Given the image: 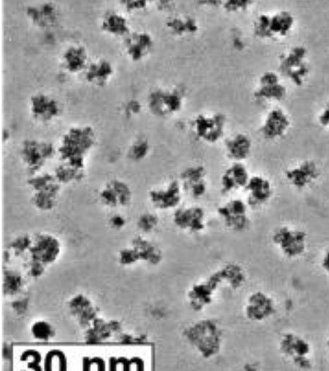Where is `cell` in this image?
<instances>
[{"instance_id": "cell-27", "label": "cell", "mask_w": 329, "mask_h": 371, "mask_svg": "<svg viewBox=\"0 0 329 371\" xmlns=\"http://www.w3.org/2000/svg\"><path fill=\"white\" fill-rule=\"evenodd\" d=\"M61 61L66 72L71 74L83 72L89 63L88 50L83 45H71L63 52Z\"/></svg>"}, {"instance_id": "cell-16", "label": "cell", "mask_w": 329, "mask_h": 371, "mask_svg": "<svg viewBox=\"0 0 329 371\" xmlns=\"http://www.w3.org/2000/svg\"><path fill=\"white\" fill-rule=\"evenodd\" d=\"M291 124L289 114L283 109L275 107L264 115L259 126V133L266 141H277L288 133Z\"/></svg>"}, {"instance_id": "cell-26", "label": "cell", "mask_w": 329, "mask_h": 371, "mask_svg": "<svg viewBox=\"0 0 329 371\" xmlns=\"http://www.w3.org/2000/svg\"><path fill=\"white\" fill-rule=\"evenodd\" d=\"M85 81L95 87H104L114 73L110 61L104 58L97 59L88 63L83 71Z\"/></svg>"}, {"instance_id": "cell-7", "label": "cell", "mask_w": 329, "mask_h": 371, "mask_svg": "<svg viewBox=\"0 0 329 371\" xmlns=\"http://www.w3.org/2000/svg\"><path fill=\"white\" fill-rule=\"evenodd\" d=\"M227 118L221 112H201L191 121V130L200 142L214 145L224 140Z\"/></svg>"}, {"instance_id": "cell-23", "label": "cell", "mask_w": 329, "mask_h": 371, "mask_svg": "<svg viewBox=\"0 0 329 371\" xmlns=\"http://www.w3.org/2000/svg\"><path fill=\"white\" fill-rule=\"evenodd\" d=\"M25 14L33 25L42 30L54 28L59 18L57 7L49 1L28 6Z\"/></svg>"}, {"instance_id": "cell-32", "label": "cell", "mask_w": 329, "mask_h": 371, "mask_svg": "<svg viewBox=\"0 0 329 371\" xmlns=\"http://www.w3.org/2000/svg\"><path fill=\"white\" fill-rule=\"evenodd\" d=\"M119 3L126 13L132 14L145 11L150 4V2L145 0H123Z\"/></svg>"}, {"instance_id": "cell-10", "label": "cell", "mask_w": 329, "mask_h": 371, "mask_svg": "<svg viewBox=\"0 0 329 371\" xmlns=\"http://www.w3.org/2000/svg\"><path fill=\"white\" fill-rule=\"evenodd\" d=\"M250 209L244 199L230 197L217 206V213L227 229L241 232L249 225Z\"/></svg>"}, {"instance_id": "cell-18", "label": "cell", "mask_w": 329, "mask_h": 371, "mask_svg": "<svg viewBox=\"0 0 329 371\" xmlns=\"http://www.w3.org/2000/svg\"><path fill=\"white\" fill-rule=\"evenodd\" d=\"M29 113L35 122L49 124L58 118L61 112L59 102L53 96L44 93L32 95L29 100Z\"/></svg>"}, {"instance_id": "cell-39", "label": "cell", "mask_w": 329, "mask_h": 371, "mask_svg": "<svg viewBox=\"0 0 329 371\" xmlns=\"http://www.w3.org/2000/svg\"><path fill=\"white\" fill-rule=\"evenodd\" d=\"M326 345H327V349H328V353H329V337L328 338V340H327V342H326Z\"/></svg>"}, {"instance_id": "cell-35", "label": "cell", "mask_w": 329, "mask_h": 371, "mask_svg": "<svg viewBox=\"0 0 329 371\" xmlns=\"http://www.w3.org/2000/svg\"><path fill=\"white\" fill-rule=\"evenodd\" d=\"M318 124L329 131V102L322 108L317 117Z\"/></svg>"}, {"instance_id": "cell-33", "label": "cell", "mask_w": 329, "mask_h": 371, "mask_svg": "<svg viewBox=\"0 0 329 371\" xmlns=\"http://www.w3.org/2000/svg\"><path fill=\"white\" fill-rule=\"evenodd\" d=\"M142 110L140 102L136 99L128 100L123 107V112L126 117L131 118L138 115Z\"/></svg>"}, {"instance_id": "cell-12", "label": "cell", "mask_w": 329, "mask_h": 371, "mask_svg": "<svg viewBox=\"0 0 329 371\" xmlns=\"http://www.w3.org/2000/svg\"><path fill=\"white\" fill-rule=\"evenodd\" d=\"M177 179L184 194L193 199H201L208 192V172L206 167L202 164H192L186 166L180 172Z\"/></svg>"}, {"instance_id": "cell-31", "label": "cell", "mask_w": 329, "mask_h": 371, "mask_svg": "<svg viewBox=\"0 0 329 371\" xmlns=\"http://www.w3.org/2000/svg\"><path fill=\"white\" fill-rule=\"evenodd\" d=\"M253 3L249 0H227L221 1L220 6L229 14H239L248 11Z\"/></svg>"}, {"instance_id": "cell-6", "label": "cell", "mask_w": 329, "mask_h": 371, "mask_svg": "<svg viewBox=\"0 0 329 371\" xmlns=\"http://www.w3.org/2000/svg\"><path fill=\"white\" fill-rule=\"evenodd\" d=\"M26 184L30 192L32 203L41 209H49L54 206L62 187L52 172H41L30 175Z\"/></svg>"}, {"instance_id": "cell-37", "label": "cell", "mask_w": 329, "mask_h": 371, "mask_svg": "<svg viewBox=\"0 0 329 371\" xmlns=\"http://www.w3.org/2000/svg\"><path fill=\"white\" fill-rule=\"evenodd\" d=\"M174 1H157V6L159 10L165 11L172 8L174 5Z\"/></svg>"}, {"instance_id": "cell-25", "label": "cell", "mask_w": 329, "mask_h": 371, "mask_svg": "<svg viewBox=\"0 0 329 371\" xmlns=\"http://www.w3.org/2000/svg\"><path fill=\"white\" fill-rule=\"evenodd\" d=\"M275 312L272 298L261 291L253 293L249 298L246 307L247 316L253 321L262 322L270 317Z\"/></svg>"}, {"instance_id": "cell-15", "label": "cell", "mask_w": 329, "mask_h": 371, "mask_svg": "<svg viewBox=\"0 0 329 371\" xmlns=\"http://www.w3.org/2000/svg\"><path fill=\"white\" fill-rule=\"evenodd\" d=\"M283 176L285 182L293 189L305 190L318 180L321 170L315 161L303 160L287 167Z\"/></svg>"}, {"instance_id": "cell-29", "label": "cell", "mask_w": 329, "mask_h": 371, "mask_svg": "<svg viewBox=\"0 0 329 371\" xmlns=\"http://www.w3.org/2000/svg\"><path fill=\"white\" fill-rule=\"evenodd\" d=\"M85 170L60 163L52 172L56 180L61 185H68L81 182L85 176Z\"/></svg>"}, {"instance_id": "cell-36", "label": "cell", "mask_w": 329, "mask_h": 371, "mask_svg": "<svg viewBox=\"0 0 329 371\" xmlns=\"http://www.w3.org/2000/svg\"><path fill=\"white\" fill-rule=\"evenodd\" d=\"M321 269L329 276V249H327L321 257L320 261Z\"/></svg>"}, {"instance_id": "cell-24", "label": "cell", "mask_w": 329, "mask_h": 371, "mask_svg": "<svg viewBox=\"0 0 329 371\" xmlns=\"http://www.w3.org/2000/svg\"><path fill=\"white\" fill-rule=\"evenodd\" d=\"M164 25L168 33L179 38L193 36L200 30L198 20L189 14H172L167 17Z\"/></svg>"}, {"instance_id": "cell-8", "label": "cell", "mask_w": 329, "mask_h": 371, "mask_svg": "<svg viewBox=\"0 0 329 371\" xmlns=\"http://www.w3.org/2000/svg\"><path fill=\"white\" fill-rule=\"evenodd\" d=\"M56 155V147L49 141L26 139L20 144V161L30 175L40 172L43 167Z\"/></svg>"}, {"instance_id": "cell-21", "label": "cell", "mask_w": 329, "mask_h": 371, "mask_svg": "<svg viewBox=\"0 0 329 371\" xmlns=\"http://www.w3.org/2000/svg\"><path fill=\"white\" fill-rule=\"evenodd\" d=\"M124 39V52L133 62L144 60L151 53L155 45L152 35L144 30L131 31Z\"/></svg>"}, {"instance_id": "cell-5", "label": "cell", "mask_w": 329, "mask_h": 371, "mask_svg": "<svg viewBox=\"0 0 329 371\" xmlns=\"http://www.w3.org/2000/svg\"><path fill=\"white\" fill-rule=\"evenodd\" d=\"M271 241L284 257L288 259H297L306 252L309 237L306 232L301 228L282 225L273 231Z\"/></svg>"}, {"instance_id": "cell-19", "label": "cell", "mask_w": 329, "mask_h": 371, "mask_svg": "<svg viewBox=\"0 0 329 371\" xmlns=\"http://www.w3.org/2000/svg\"><path fill=\"white\" fill-rule=\"evenodd\" d=\"M98 197L107 206L123 207L131 202L133 193L131 187L125 180L112 178L101 187Z\"/></svg>"}, {"instance_id": "cell-14", "label": "cell", "mask_w": 329, "mask_h": 371, "mask_svg": "<svg viewBox=\"0 0 329 371\" xmlns=\"http://www.w3.org/2000/svg\"><path fill=\"white\" fill-rule=\"evenodd\" d=\"M173 224L179 230L189 233H199L207 226V213L198 204L181 205L172 211Z\"/></svg>"}, {"instance_id": "cell-28", "label": "cell", "mask_w": 329, "mask_h": 371, "mask_svg": "<svg viewBox=\"0 0 329 371\" xmlns=\"http://www.w3.org/2000/svg\"><path fill=\"white\" fill-rule=\"evenodd\" d=\"M100 26L102 32L115 37L125 38L131 32L128 18L117 11H106L102 16Z\"/></svg>"}, {"instance_id": "cell-11", "label": "cell", "mask_w": 329, "mask_h": 371, "mask_svg": "<svg viewBox=\"0 0 329 371\" xmlns=\"http://www.w3.org/2000/svg\"><path fill=\"white\" fill-rule=\"evenodd\" d=\"M184 191L178 179H170L148 192L150 204L160 211H174L181 205Z\"/></svg>"}, {"instance_id": "cell-20", "label": "cell", "mask_w": 329, "mask_h": 371, "mask_svg": "<svg viewBox=\"0 0 329 371\" xmlns=\"http://www.w3.org/2000/svg\"><path fill=\"white\" fill-rule=\"evenodd\" d=\"M251 175L245 163L230 162L220 176L219 186L221 194L230 195L243 190Z\"/></svg>"}, {"instance_id": "cell-34", "label": "cell", "mask_w": 329, "mask_h": 371, "mask_svg": "<svg viewBox=\"0 0 329 371\" xmlns=\"http://www.w3.org/2000/svg\"><path fill=\"white\" fill-rule=\"evenodd\" d=\"M157 224V218L150 213H144L140 216L138 220L139 227L145 231L152 230Z\"/></svg>"}, {"instance_id": "cell-13", "label": "cell", "mask_w": 329, "mask_h": 371, "mask_svg": "<svg viewBox=\"0 0 329 371\" xmlns=\"http://www.w3.org/2000/svg\"><path fill=\"white\" fill-rule=\"evenodd\" d=\"M287 93V87L278 72L266 71L259 76L253 97L261 102L273 103L282 101Z\"/></svg>"}, {"instance_id": "cell-9", "label": "cell", "mask_w": 329, "mask_h": 371, "mask_svg": "<svg viewBox=\"0 0 329 371\" xmlns=\"http://www.w3.org/2000/svg\"><path fill=\"white\" fill-rule=\"evenodd\" d=\"M279 348L295 367L300 369L311 367L313 348L308 339L301 335L294 332L284 334L280 338Z\"/></svg>"}, {"instance_id": "cell-17", "label": "cell", "mask_w": 329, "mask_h": 371, "mask_svg": "<svg viewBox=\"0 0 329 371\" xmlns=\"http://www.w3.org/2000/svg\"><path fill=\"white\" fill-rule=\"evenodd\" d=\"M244 198L251 208L266 205L272 199L274 186L266 176L260 174L251 175L244 189Z\"/></svg>"}, {"instance_id": "cell-38", "label": "cell", "mask_w": 329, "mask_h": 371, "mask_svg": "<svg viewBox=\"0 0 329 371\" xmlns=\"http://www.w3.org/2000/svg\"><path fill=\"white\" fill-rule=\"evenodd\" d=\"M113 224L116 227L122 226L124 224V220L121 216H115L112 218Z\"/></svg>"}, {"instance_id": "cell-2", "label": "cell", "mask_w": 329, "mask_h": 371, "mask_svg": "<svg viewBox=\"0 0 329 371\" xmlns=\"http://www.w3.org/2000/svg\"><path fill=\"white\" fill-rule=\"evenodd\" d=\"M295 26L294 15L286 10L261 13L254 19L252 29L256 37L265 41H278L288 37Z\"/></svg>"}, {"instance_id": "cell-30", "label": "cell", "mask_w": 329, "mask_h": 371, "mask_svg": "<svg viewBox=\"0 0 329 371\" xmlns=\"http://www.w3.org/2000/svg\"><path fill=\"white\" fill-rule=\"evenodd\" d=\"M150 151L151 145L148 139L144 136H139L128 146L126 157L133 163H139L147 158Z\"/></svg>"}, {"instance_id": "cell-22", "label": "cell", "mask_w": 329, "mask_h": 371, "mask_svg": "<svg viewBox=\"0 0 329 371\" xmlns=\"http://www.w3.org/2000/svg\"><path fill=\"white\" fill-rule=\"evenodd\" d=\"M223 141L225 155L230 162L245 163L250 158L253 141L245 132H236Z\"/></svg>"}, {"instance_id": "cell-4", "label": "cell", "mask_w": 329, "mask_h": 371, "mask_svg": "<svg viewBox=\"0 0 329 371\" xmlns=\"http://www.w3.org/2000/svg\"><path fill=\"white\" fill-rule=\"evenodd\" d=\"M185 97V92L180 87L157 88L150 92L146 105L152 115L159 118H167L182 111Z\"/></svg>"}, {"instance_id": "cell-3", "label": "cell", "mask_w": 329, "mask_h": 371, "mask_svg": "<svg viewBox=\"0 0 329 371\" xmlns=\"http://www.w3.org/2000/svg\"><path fill=\"white\" fill-rule=\"evenodd\" d=\"M277 72L295 86H301L310 73L309 52L302 45H294L278 57Z\"/></svg>"}, {"instance_id": "cell-1", "label": "cell", "mask_w": 329, "mask_h": 371, "mask_svg": "<svg viewBox=\"0 0 329 371\" xmlns=\"http://www.w3.org/2000/svg\"><path fill=\"white\" fill-rule=\"evenodd\" d=\"M97 134L89 124L68 127L61 135L56 147L61 163L85 170L87 158L95 146Z\"/></svg>"}]
</instances>
